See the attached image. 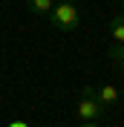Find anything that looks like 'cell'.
Segmentation results:
<instances>
[{
  "label": "cell",
  "instance_id": "6da1fadb",
  "mask_svg": "<svg viewBox=\"0 0 124 127\" xmlns=\"http://www.w3.org/2000/svg\"><path fill=\"white\" fill-rule=\"evenodd\" d=\"M46 17H49V26H52L55 32H75L78 23H81L78 6L72 0H61L58 6H52V12H49Z\"/></svg>",
  "mask_w": 124,
  "mask_h": 127
},
{
  "label": "cell",
  "instance_id": "7a4b0ae2",
  "mask_svg": "<svg viewBox=\"0 0 124 127\" xmlns=\"http://www.w3.org/2000/svg\"><path fill=\"white\" fill-rule=\"evenodd\" d=\"M75 116L81 121H98L101 116H104V107L98 104L93 87H84V90H81V98H78V104H75Z\"/></svg>",
  "mask_w": 124,
  "mask_h": 127
},
{
  "label": "cell",
  "instance_id": "3957f363",
  "mask_svg": "<svg viewBox=\"0 0 124 127\" xmlns=\"http://www.w3.org/2000/svg\"><path fill=\"white\" fill-rule=\"evenodd\" d=\"M95 98H98L101 107H113V104H118V90L113 84H104V87L95 90Z\"/></svg>",
  "mask_w": 124,
  "mask_h": 127
},
{
  "label": "cell",
  "instance_id": "277c9868",
  "mask_svg": "<svg viewBox=\"0 0 124 127\" xmlns=\"http://www.w3.org/2000/svg\"><path fill=\"white\" fill-rule=\"evenodd\" d=\"M26 6H29L32 15H49L55 6V0H26Z\"/></svg>",
  "mask_w": 124,
  "mask_h": 127
},
{
  "label": "cell",
  "instance_id": "5b68a950",
  "mask_svg": "<svg viewBox=\"0 0 124 127\" xmlns=\"http://www.w3.org/2000/svg\"><path fill=\"white\" fill-rule=\"evenodd\" d=\"M110 35L116 43H124V15H116L110 20Z\"/></svg>",
  "mask_w": 124,
  "mask_h": 127
},
{
  "label": "cell",
  "instance_id": "8992f818",
  "mask_svg": "<svg viewBox=\"0 0 124 127\" xmlns=\"http://www.w3.org/2000/svg\"><path fill=\"white\" fill-rule=\"evenodd\" d=\"M107 55L113 64H124V43H113V46L107 49Z\"/></svg>",
  "mask_w": 124,
  "mask_h": 127
},
{
  "label": "cell",
  "instance_id": "52a82bcc",
  "mask_svg": "<svg viewBox=\"0 0 124 127\" xmlns=\"http://www.w3.org/2000/svg\"><path fill=\"white\" fill-rule=\"evenodd\" d=\"M6 127H29V124H26V121H17V119H15V121H9Z\"/></svg>",
  "mask_w": 124,
  "mask_h": 127
},
{
  "label": "cell",
  "instance_id": "ba28073f",
  "mask_svg": "<svg viewBox=\"0 0 124 127\" xmlns=\"http://www.w3.org/2000/svg\"><path fill=\"white\" fill-rule=\"evenodd\" d=\"M78 127H98V124H93V121H81Z\"/></svg>",
  "mask_w": 124,
  "mask_h": 127
},
{
  "label": "cell",
  "instance_id": "9c48e42d",
  "mask_svg": "<svg viewBox=\"0 0 124 127\" xmlns=\"http://www.w3.org/2000/svg\"><path fill=\"white\" fill-rule=\"evenodd\" d=\"M118 66H121V75H124V64H118Z\"/></svg>",
  "mask_w": 124,
  "mask_h": 127
},
{
  "label": "cell",
  "instance_id": "30bf717a",
  "mask_svg": "<svg viewBox=\"0 0 124 127\" xmlns=\"http://www.w3.org/2000/svg\"><path fill=\"white\" fill-rule=\"evenodd\" d=\"M121 9H124V0H121ZM121 15H124V12H121Z\"/></svg>",
  "mask_w": 124,
  "mask_h": 127
}]
</instances>
